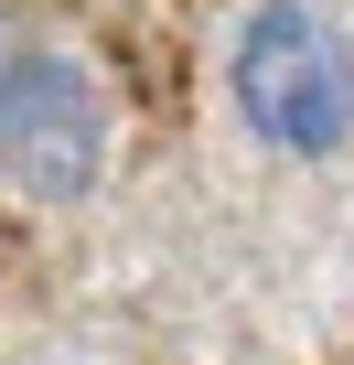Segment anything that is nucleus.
I'll use <instances>...</instances> for the list:
<instances>
[{
  "label": "nucleus",
  "mask_w": 354,
  "mask_h": 365,
  "mask_svg": "<svg viewBox=\"0 0 354 365\" xmlns=\"http://www.w3.org/2000/svg\"><path fill=\"white\" fill-rule=\"evenodd\" d=\"M226 86H236V118H247L269 150H290V161H333V150L354 140V65H343V33L311 22L301 0H269V11L236 22Z\"/></svg>",
  "instance_id": "f257e3e1"
},
{
  "label": "nucleus",
  "mask_w": 354,
  "mask_h": 365,
  "mask_svg": "<svg viewBox=\"0 0 354 365\" xmlns=\"http://www.w3.org/2000/svg\"><path fill=\"white\" fill-rule=\"evenodd\" d=\"M108 161V97L76 54L0 33V172L33 205H76Z\"/></svg>",
  "instance_id": "f03ea898"
}]
</instances>
